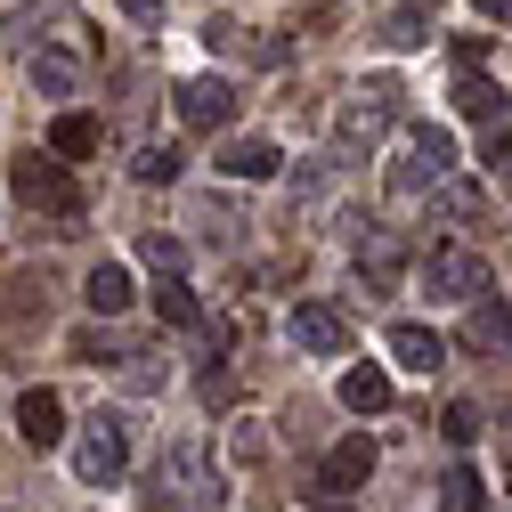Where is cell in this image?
<instances>
[{"mask_svg":"<svg viewBox=\"0 0 512 512\" xmlns=\"http://www.w3.org/2000/svg\"><path fill=\"white\" fill-rule=\"evenodd\" d=\"M122 472H131V431H122L114 415L82 423V439H74V480H82V488H114Z\"/></svg>","mask_w":512,"mask_h":512,"instance_id":"1","label":"cell"},{"mask_svg":"<svg viewBox=\"0 0 512 512\" xmlns=\"http://www.w3.org/2000/svg\"><path fill=\"white\" fill-rule=\"evenodd\" d=\"M447 171H456V139H447L439 122H407V155H399L391 187L399 196H423V187H439Z\"/></svg>","mask_w":512,"mask_h":512,"instance_id":"2","label":"cell"},{"mask_svg":"<svg viewBox=\"0 0 512 512\" xmlns=\"http://www.w3.org/2000/svg\"><path fill=\"white\" fill-rule=\"evenodd\" d=\"M9 187H17V204L49 212V220H82V196H74V179H66L57 155H25V163L9 171Z\"/></svg>","mask_w":512,"mask_h":512,"instance_id":"3","label":"cell"},{"mask_svg":"<svg viewBox=\"0 0 512 512\" xmlns=\"http://www.w3.org/2000/svg\"><path fill=\"white\" fill-rule=\"evenodd\" d=\"M212 512L220 504V480L204 464V447H171V464H163V512Z\"/></svg>","mask_w":512,"mask_h":512,"instance_id":"4","label":"cell"},{"mask_svg":"<svg viewBox=\"0 0 512 512\" xmlns=\"http://www.w3.org/2000/svg\"><path fill=\"white\" fill-rule=\"evenodd\" d=\"M285 334H293V350H309V358H342V350H350V317H342L334 301H293Z\"/></svg>","mask_w":512,"mask_h":512,"instance_id":"5","label":"cell"},{"mask_svg":"<svg viewBox=\"0 0 512 512\" xmlns=\"http://www.w3.org/2000/svg\"><path fill=\"white\" fill-rule=\"evenodd\" d=\"M423 285H431V301H472V293L488 285V261L464 252V244H439L431 261H423Z\"/></svg>","mask_w":512,"mask_h":512,"instance_id":"6","label":"cell"},{"mask_svg":"<svg viewBox=\"0 0 512 512\" xmlns=\"http://www.w3.org/2000/svg\"><path fill=\"white\" fill-rule=\"evenodd\" d=\"M391 114H399V90H391V82H366V90L342 106V147H374L382 131H391Z\"/></svg>","mask_w":512,"mask_h":512,"instance_id":"7","label":"cell"},{"mask_svg":"<svg viewBox=\"0 0 512 512\" xmlns=\"http://www.w3.org/2000/svg\"><path fill=\"white\" fill-rule=\"evenodd\" d=\"M171 106H179L187 131H220V122L236 114V90H228L220 74H196V82H179V90H171Z\"/></svg>","mask_w":512,"mask_h":512,"instance_id":"8","label":"cell"},{"mask_svg":"<svg viewBox=\"0 0 512 512\" xmlns=\"http://www.w3.org/2000/svg\"><path fill=\"white\" fill-rule=\"evenodd\" d=\"M366 480H374V439H366V431H358V439H342L334 456L317 464V496H326V504H334V496H350V488H366Z\"/></svg>","mask_w":512,"mask_h":512,"instance_id":"9","label":"cell"},{"mask_svg":"<svg viewBox=\"0 0 512 512\" xmlns=\"http://www.w3.org/2000/svg\"><path fill=\"white\" fill-rule=\"evenodd\" d=\"M399 277H407V244H399L391 228H366V236H358V285H366V293H391Z\"/></svg>","mask_w":512,"mask_h":512,"instance_id":"10","label":"cell"},{"mask_svg":"<svg viewBox=\"0 0 512 512\" xmlns=\"http://www.w3.org/2000/svg\"><path fill=\"white\" fill-rule=\"evenodd\" d=\"M17 439L41 447V456H49V447H66V399H57V391H25L17 399Z\"/></svg>","mask_w":512,"mask_h":512,"instance_id":"11","label":"cell"},{"mask_svg":"<svg viewBox=\"0 0 512 512\" xmlns=\"http://www.w3.org/2000/svg\"><path fill=\"white\" fill-rule=\"evenodd\" d=\"M391 358H399L407 374H439V366H447V342H439L431 326H391Z\"/></svg>","mask_w":512,"mask_h":512,"instance_id":"12","label":"cell"},{"mask_svg":"<svg viewBox=\"0 0 512 512\" xmlns=\"http://www.w3.org/2000/svg\"><path fill=\"white\" fill-rule=\"evenodd\" d=\"M277 139H228V155H220V171L228 179H277Z\"/></svg>","mask_w":512,"mask_h":512,"instance_id":"13","label":"cell"},{"mask_svg":"<svg viewBox=\"0 0 512 512\" xmlns=\"http://www.w3.org/2000/svg\"><path fill=\"white\" fill-rule=\"evenodd\" d=\"M342 407L350 415H382V407H391V374H382V366H350L342 374Z\"/></svg>","mask_w":512,"mask_h":512,"instance_id":"14","label":"cell"},{"mask_svg":"<svg viewBox=\"0 0 512 512\" xmlns=\"http://www.w3.org/2000/svg\"><path fill=\"white\" fill-rule=\"evenodd\" d=\"M82 293H90V309H98V317H122V309H131V269H122V261H98Z\"/></svg>","mask_w":512,"mask_h":512,"instance_id":"15","label":"cell"},{"mask_svg":"<svg viewBox=\"0 0 512 512\" xmlns=\"http://www.w3.org/2000/svg\"><path fill=\"white\" fill-rule=\"evenodd\" d=\"M49 155H57V163L98 155V122H90V114H57V122H49Z\"/></svg>","mask_w":512,"mask_h":512,"instance_id":"16","label":"cell"},{"mask_svg":"<svg viewBox=\"0 0 512 512\" xmlns=\"http://www.w3.org/2000/svg\"><path fill=\"white\" fill-rule=\"evenodd\" d=\"M25 74H33L41 98H74V82H82V66H74L66 49H33V66H25Z\"/></svg>","mask_w":512,"mask_h":512,"instance_id":"17","label":"cell"},{"mask_svg":"<svg viewBox=\"0 0 512 512\" xmlns=\"http://www.w3.org/2000/svg\"><path fill=\"white\" fill-rule=\"evenodd\" d=\"M155 317H163V326H204L196 285H187V277H163V285H155Z\"/></svg>","mask_w":512,"mask_h":512,"instance_id":"18","label":"cell"},{"mask_svg":"<svg viewBox=\"0 0 512 512\" xmlns=\"http://www.w3.org/2000/svg\"><path fill=\"white\" fill-rule=\"evenodd\" d=\"M456 114H472V122H496V114H504V90H496L488 74H456Z\"/></svg>","mask_w":512,"mask_h":512,"instance_id":"19","label":"cell"},{"mask_svg":"<svg viewBox=\"0 0 512 512\" xmlns=\"http://www.w3.org/2000/svg\"><path fill=\"white\" fill-rule=\"evenodd\" d=\"M431 9H439V0H399V9L382 17V41H391V49H415L423 25H431Z\"/></svg>","mask_w":512,"mask_h":512,"instance_id":"20","label":"cell"},{"mask_svg":"<svg viewBox=\"0 0 512 512\" xmlns=\"http://www.w3.org/2000/svg\"><path fill=\"white\" fill-rule=\"evenodd\" d=\"M464 342H472V350H512V317H504V309H472Z\"/></svg>","mask_w":512,"mask_h":512,"instance_id":"21","label":"cell"},{"mask_svg":"<svg viewBox=\"0 0 512 512\" xmlns=\"http://www.w3.org/2000/svg\"><path fill=\"white\" fill-rule=\"evenodd\" d=\"M439 504H447V512H480V472H472V464L439 472Z\"/></svg>","mask_w":512,"mask_h":512,"instance_id":"22","label":"cell"},{"mask_svg":"<svg viewBox=\"0 0 512 512\" xmlns=\"http://www.w3.org/2000/svg\"><path fill=\"white\" fill-rule=\"evenodd\" d=\"M139 252H147V261H155L163 277H179V269H187V244H179L171 228H147V236H139Z\"/></svg>","mask_w":512,"mask_h":512,"instance_id":"23","label":"cell"},{"mask_svg":"<svg viewBox=\"0 0 512 512\" xmlns=\"http://www.w3.org/2000/svg\"><path fill=\"white\" fill-rule=\"evenodd\" d=\"M439 431H447V439H456V447H472V439H480V407H464V399H456V407H447V415H439Z\"/></svg>","mask_w":512,"mask_h":512,"instance_id":"24","label":"cell"},{"mask_svg":"<svg viewBox=\"0 0 512 512\" xmlns=\"http://www.w3.org/2000/svg\"><path fill=\"white\" fill-rule=\"evenodd\" d=\"M139 179H147V187L179 179V155H171V147H147V155H139Z\"/></svg>","mask_w":512,"mask_h":512,"instance_id":"25","label":"cell"},{"mask_svg":"<svg viewBox=\"0 0 512 512\" xmlns=\"http://www.w3.org/2000/svg\"><path fill=\"white\" fill-rule=\"evenodd\" d=\"M472 204H480L472 187H439V212H447V220H472Z\"/></svg>","mask_w":512,"mask_h":512,"instance_id":"26","label":"cell"},{"mask_svg":"<svg viewBox=\"0 0 512 512\" xmlns=\"http://www.w3.org/2000/svg\"><path fill=\"white\" fill-rule=\"evenodd\" d=\"M122 17H139V25H147V17H163V0H122Z\"/></svg>","mask_w":512,"mask_h":512,"instance_id":"27","label":"cell"},{"mask_svg":"<svg viewBox=\"0 0 512 512\" xmlns=\"http://www.w3.org/2000/svg\"><path fill=\"white\" fill-rule=\"evenodd\" d=\"M472 9H480V17H512V0H472Z\"/></svg>","mask_w":512,"mask_h":512,"instance_id":"28","label":"cell"},{"mask_svg":"<svg viewBox=\"0 0 512 512\" xmlns=\"http://www.w3.org/2000/svg\"><path fill=\"white\" fill-rule=\"evenodd\" d=\"M317 512H350V504H317Z\"/></svg>","mask_w":512,"mask_h":512,"instance_id":"29","label":"cell"}]
</instances>
